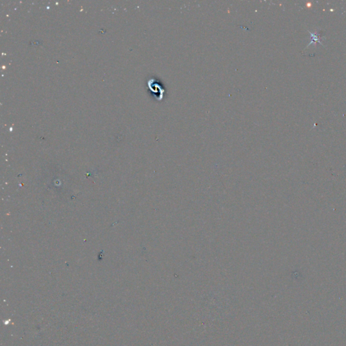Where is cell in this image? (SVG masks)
I'll list each match as a JSON object with an SVG mask.
<instances>
[{"mask_svg": "<svg viewBox=\"0 0 346 346\" xmlns=\"http://www.w3.org/2000/svg\"><path fill=\"white\" fill-rule=\"evenodd\" d=\"M309 32L312 36V41L310 42V43L308 44V45H307V47L310 46V45H312V44H316V43H319L320 44H321V45H323V43L320 41L321 38L320 37V33H316V32H314V33H313V32H311L310 31H309Z\"/></svg>", "mask_w": 346, "mask_h": 346, "instance_id": "obj_1", "label": "cell"}]
</instances>
